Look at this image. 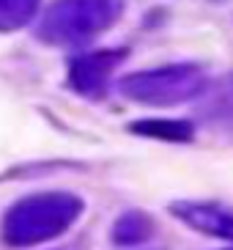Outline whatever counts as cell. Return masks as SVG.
I'll return each mask as SVG.
<instances>
[{"instance_id": "1", "label": "cell", "mask_w": 233, "mask_h": 250, "mask_svg": "<svg viewBox=\"0 0 233 250\" xmlns=\"http://www.w3.org/2000/svg\"><path fill=\"white\" fill-rule=\"evenodd\" d=\"M82 209L85 204L80 195L66 190L25 195L8 206V212L3 214L0 239L8 248H36V245L66 234L80 220Z\"/></svg>"}, {"instance_id": "2", "label": "cell", "mask_w": 233, "mask_h": 250, "mask_svg": "<svg viewBox=\"0 0 233 250\" xmlns=\"http://www.w3.org/2000/svg\"><path fill=\"white\" fill-rule=\"evenodd\" d=\"M126 0H52L36 25V39L50 47H82L121 20Z\"/></svg>"}, {"instance_id": "3", "label": "cell", "mask_w": 233, "mask_h": 250, "mask_svg": "<svg viewBox=\"0 0 233 250\" xmlns=\"http://www.w3.org/2000/svg\"><path fill=\"white\" fill-rule=\"evenodd\" d=\"M209 77L197 63H168L156 69L126 74L118 83V91L135 104L146 107H173L184 104L206 91Z\"/></svg>"}, {"instance_id": "4", "label": "cell", "mask_w": 233, "mask_h": 250, "mask_svg": "<svg viewBox=\"0 0 233 250\" xmlns=\"http://www.w3.org/2000/svg\"><path fill=\"white\" fill-rule=\"evenodd\" d=\"M126 61V50H91L80 52L69 61V85L85 99H104L110 91V80L121 63Z\"/></svg>"}, {"instance_id": "5", "label": "cell", "mask_w": 233, "mask_h": 250, "mask_svg": "<svg viewBox=\"0 0 233 250\" xmlns=\"http://www.w3.org/2000/svg\"><path fill=\"white\" fill-rule=\"evenodd\" d=\"M168 209L184 226L195 228L206 236L233 242V209L228 206L214 204V201H173Z\"/></svg>"}, {"instance_id": "6", "label": "cell", "mask_w": 233, "mask_h": 250, "mask_svg": "<svg viewBox=\"0 0 233 250\" xmlns=\"http://www.w3.org/2000/svg\"><path fill=\"white\" fill-rule=\"evenodd\" d=\"M197 116L212 126L233 124V72L206 85V91L197 96Z\"/></svg>"}, {"instance_id": "7", "label": "cell", "mask_w": 233, "mask_h": 250, "mask_svg": "<svg viewBox=\"0 0 233 250\" xmlns=\"http://www.w3.org/2000/svg\"><path fill=\"white\" fill-rule=\"evenodd\" d=\"M129 132L154 140H168V143H187L195 138V124L187 118H143L129 124Z\"/></svg>"}, {"instance_id": "8", "label": "cell", "mask_w": 233, "mask_h": 250, "mask_svg": "<svg viewBox=\"0 0 233 250\" xmlns=\"http://www.w3.org/2000/svg\"><path fill=\"white\" fill-rule=\"evenodd\" d=\"M154 231H156V226H154V220L146 212L129 209V212H124L116 220V226H113V242H116L118 248H137V245L151 239Z\"/></svg>"}, {"instance_id": "9", "label": "cell", "mask_w": 233, "mask_h": 250, "mask_svg": "<svg viewBox=\"0 0 233 250\" xmlns=\"http://www.w3.org/2000/svg\"><path fill=\"white\" fill-rule=\"evenodd\" d=\"M41 0H0V33H14L39 14Z\"/></svg>"}]
</instances>
